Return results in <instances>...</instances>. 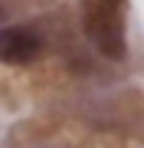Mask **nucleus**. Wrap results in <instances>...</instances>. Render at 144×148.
Listing matches in <instances>:
<instances>
[{
    "instance_id": "nucleus-1",
    "label": "nucleus",
    "mask_w": 144,
    "mask_h": 148,
    "mask_svg": "<svg viewBox=\"0 0 144 148\" xmlns=\"http://www.w3.org/2000/svg\"><path fill=\"white\" fill-rule=\"evenodd\" d=\"M124 13H128V0H82V27H85V36L108 59H121L128 53Z\"/></svg>"
},
{
    "instance_id": "nucleus-2",
    "label": "nucleus",
    "mask_w": 144,
    "mask_h": 148,
    "mask_svg": "<svg viewBox=\"0 0 144 148\" xmlns=\"http://www.w3.org/2000/svg\"><path fill=\"white\" fill-rule=\"evenodd\" d=\"M43 40L30 27H3L0 30V63H30L39 56Z\"/></svg>"
}]
</instances>
